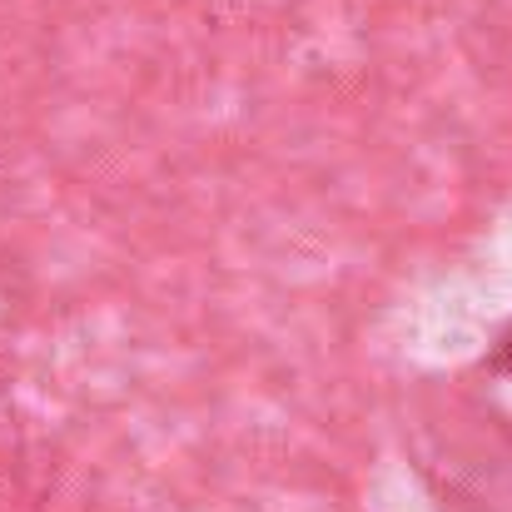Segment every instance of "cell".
<instances>
[{"label": "cell", "mask_w": 512, "mask_h": 512, "mask_svg": "<svg viewBox=\"0 0 512 512\" xmlns=\"http://www.w3.org/2000/svg\"><path fill=\"white\" fill-rule=\"evenodd\" d=\"M483 368L493 373V378H512V324L498 334V343H493V353L483 358Z\"/></svg>", "instance_id": "1"}]
</instances>
